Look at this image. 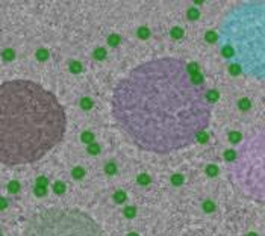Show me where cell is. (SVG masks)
<instances>
[{
	"label": "cell",
	"instance_id": "836d02e7",
	"mask_svg": "<svg viewBox=\"0 0 265 236\" xmlns=\"http://www.w3.org/2000/svg\"><path fill=\"white\" fill-rule=\"evenodd\" d=\"M127 236H138L136 233H130V235H127Z\"/></svg>",
	"mask_w": 265,
	"mask_h": 236
},
{
	"label": "cell",
	"instance_id": "2e32d148",
	"mask_svg": "<svg viewBox=\"0 0 265 236\" xmlns=\"http://www.w3.org/2000/svg\"><path fill=\"white\" fill-rule=\"evenodd\" d=\"M206 40H208L209 42L218 41V35H215V32H208V34H206Z\"/></svg>",
	"mask_w": 265,
	"mask_h": 236
},
{
	"label": "cell",
	"instance_id": "8fae6325",
	"mask_svg": "<svg viewBox=\"0 0 265 236\" xmlns=\"http://www.w3.org/2000/svg\"><path fill=\"white\" fill-rule=\"evenodd\" d=\"M148 182H150V177H148L147 174L138 176V183H140V185H148Z\"/></svg>",
	"mask_w": 265,
	"mask_h": 236
},
{
	"label": "cell",
	"instance_id": "ffe728a7",
	"mask_svg": "<svg viewBox=\"0 0 265 236\" xmlns=\"http://www.w3.org/2000/svg\"><path fill=\"white\" fill-rule=\"evenodd\" d=\"M138 36H140V38H142V40H146L147 36H148V30H147L146 27H141L140 30H138Z\"/></svg>",
	"mask_w": 265,
	"mask_h": 236
},
{
	"label": "cell",
	"instance_id": "7402d4cb",
	"mask_svg": "<svg viewBox=\"0 0 265 236\" xmlns=\"http://www.w3.org/2000/svg\"><path fill=\"white\" fill-rule=\"evenodd\" d=\"M240 139H241V135H240L238 132H232V133H230V141H232V142H238Z\"/></svg>",
	"mask_w": 265,
	"mask_h": 236
},
{
	"label": "cell",
	"instance_id": "d4e9b609",
	"mask_svg": "<svg viewBox=\"0 0 265 236\" xmlns=\"http://www.w3.org/2000/svg\"><path fill=\"white\" fill-rule=\"evenodd\" d=\"M36 185L47 188V179H46V177H38V180H36Z\"/></svg>",
	"mask_w": 265,
	"mask_h": 236
},
{
	"label": "cell",
	"instance_id": "ac0fdd59",
	"mask_svg": "<svg viewBox=\"0 0 265 236\" xmlns=\"http://www.w3.org/2000/svg\"><path fill=\"white\" fill-rule=\"evenodd\" d=\"M93 139H94V136H93V133H89V132H85L82 135V141H85V142H91Z\"/></svg>",
	"mask_w": 265,
	"mask_h": 236
},
{
	"label": "cell",
	"instance_id": "4dcf8cb0",
	"mask_svg": "<svg viewBox=\"0 0 265 236\" xmlns=\"http://www.w3.org/2000/svg\"><path fill=\"white\" fill-rule=\"evenodd\" d=\"M240 106H241L242 109H247L248 106H250V103H248V100H247V99H244V100L241 101V103H240Z\"/></svg>",
	"mask_w": 265,
	"mask_h": 236
},
{
	"label": "cell",
	"instance_id": "83f0119b",
	"mask_svg": "<svg viewBox=\"0 0 265 236\" xmlns=\"http://www.w3.org/2000/svg\"><path fill=\"white\" fill-rule=\"evenodd\" d=\"M89 153H93V154L99 153V145H97V144H89Z\"/></svg>",
	"mask_w": 265,
	"mask_h": 236
},
{
	"label": "cell",
	"instance_id": "484cf974",
	"mask_svg": "<svg viewBox=\"0 0 265 236\" xmlns=\"http://www.w3.org/2000/svg\"><path fill=\"white\" fill-rule=\"evenodd\" d=\"M217 97H218V94H217L215 91H208V99H209V101H215Z\"/></svg>",
	"mask_w": 265,
	"mask_h": 236
},
{
	"label": "cell",
	"instance_id": "e575fe53",
	"mask_svg": "<svg viewBox=\"0 0 265 236\" xmlns=\"http://www.w3.org/2000/svg\"><path fill=\"white\" fill-rule=\"evenodd\" d=\"M247 236H256V235H254V233H248Z\"/></svg>",
	"mask_w": 265,
	"mask_h": 236
},
{
	"label": "cell",
	"instance_id": "1f68e13d",
	"mask_svg": "<svg viewBox=\"0 0 265 236\" xmlns=\"http://www.w3.org/2000/svg\"><path fill=\"white\" fill-rule=\"evenodd\" d=\"M12 56H14L12 50H5V59H12Z\"/></svg>",
	"mask_w": 265,
	"mask_h": 236
},
{
	"label": "cell",
	"instance_id": "f1b7e54d",
	"mask_svg": "<svg viewBox=\"0 0 265 236\" xmlns=\"http://www.w3.org/2000/svg\"><path fill=\"white\" fill-rule=\"evenodd\" d=\"M82 106H83L85 109H89V108H91V100H89V99H83L82 100Z\"/></svg>",
	"mask_w": 265,
	"mask_h": 236
},
{
	"label": "cell",
	"instance_id": "f546056e",
	"mask_svg": "<svg viewBox=\"0 0 265 236\" xmlns=\"http://www.w3.org/2000/svg\"><path fill=\"white\" fill-rule=\"evenodd\" d=\"M71 67H73L71 70H73L74 73H79V71H81V65H79L77 62H73V64H71Z\"/></svg>",
	"mask_w": 265,
	"mask_h": 236
},
{
	"label": "cell",
	"instance_id": "cb8c5ba5",
	"mask_svg": "<svg viewBox=\"0 0 265 236\" xmlns=\"http://www.w3.org/2000/svg\"><path fill=\"white\" fill-rule=\"evenodd\" d=\"M224 158L227 160H233L235 159V152H232V150H227V152L224 153Z\"/></svg>",
	"mask_w": 265,
	"mask_h": 236
},
{
	"label": "cell",
	"instance_id": "8992f818",
	"mask_svg": "<svg viewBox=\"0 0 265 236\" xmlns=\"http://www.w3.org/2000/svg\"><path fill=\"white\" fill-rule=\"evenodd\" d=\"M85 176V170L81 168V167H76L73 170V177L74 179H82V177Z\"/></svg>",
	"mask_w": 265,
	"mask_h": 236
},
{
	"label": "cell",
	"instance_id": "e0dca14e",
	"mask_svg": "<svg viewBox=\"0 0 265 236\" xmlns=\"http://www.w3.org/2000/svg\"><path fill=\"white\" fill-rule=\"evenodd\" d=\"M118 42H120V36L118 35H111L109 36V44L112 46V47H115Z\"/></svg>",
	"mask_w": 265,
	"mask_h": 236
},
{
	"label": "cell",
	"instance_id": "5b68a950",
	"mask_svg": "<svg viewBox=\"0 0 265 236\" xmlns=\"http://www.w3.org/2000/svg\"><path fill=\"white\" fill-rule=\"evenodd\" d=\"M53 191H55L56 194H64V191H65V185H64L62 182H56V183L53 185Z\"/></svg>",
	"mask_w": 265,
	"mask_h": 236
},
{
	"label": "cell",
	"instance_id": "277c9868",
	"mask_svg": "<svg viewBox=\"0 0 265 236\" xmlns=\"http://www.w3.org/2000/svg\"><path fill=\"white\" fill-rule=\"evenodd\" d=\"M21 236H105L102 227L79 209L52 207L34 215Z\"/></svg>",
	"mask_w": 265,
	"mask_h": 236
},
{
	"label": "cell",
	"instance_id": "30bf717a",
	"mask_svg": "<svg viewBox=\"0 0 265 236\" xmlns=\"http://www.w3.org/2000/svg\"><path fill=\"white\" fill-rule=\"evenodd\" d=\"M135 213H136V209H135V207H132V206H129V207H126V209H124V215H126L127 218H134V217H135Z\"/></svg>",
	"mask_w": 265,
	"mask_h": 236
},
{
	"label": "cell",
	"instance_id": "7a4b0ae2",
	"mask_svg": "<svg viewBox=\"0 0 265 236\" xmlns=\"http://www.w3.org/2000/svg\"><path fill=\"white\" fill-rule=\"evenodd\" d=\"M64 106L32 80H9L0 88V160L15 167L40 160L62 141Z\"/></svg>",
	"mask_w": 265,
	"mask_h": 236
},
{
	"label": "cell",
	"instance_id": "4fadbf2b",
	"mask_svg": "<svg viewBox=\"0 0 265 236\" xmlns=\"http://www.w3.org/2000/svg\"><path fill=\"white\" fill-rule=\"evenodd\" d=\"M18 189H20L18 182H11V183L8 185V191L9 192H18Z\"/></svg>",
	"mask_w": 265,
	"mask_h": 236
},
{
	"label": "cell",
	"instance_id": "9c48e42d",
	"mask_svg": "<svg viewBox=\"0 0 265 236\" xmlns=\"http://www.w3.org/2000/svg\"><path fill=\"white\" fill-rule=\"evenodd\" d=\"M34 192H35V195L42 197V195H46V194H47V188H44V186H38V185H36Z\"/></svg>",
	"mask_w": 265,
	"mask_h": 236
},
{
	"label": "cell",
	"instance_id": "6da1fadb",
	"mask_svg": "<svg viewBox=\"0 0 265 236\" xmlns=\"http://www.w3.org/2000/svg\"><path fill=\"white\" fill-rule=\"evenodd\" d=\"M112 114L140 150L167 154L197 141L211 120L205 85L188 64L156 58L132 68L112 93Z\"/></svg>",
	"mask_w": 265,
	"mask_h": 236
},
{
	"label": "cell",
	"instance_id": "ba28073f",
	"mask_svg": "<svg viewBox=\"0 0 265 236\" xmlns=\"http://www.w3.org/2000/svg\"><path fill=\"white\" fill-rule=\"evenodd\" d=\"M105 171H106L108 174H115V173H117V167H115V164H114V162L106 164V165H105Z\"/></svg>",
	"mask_w": 265,
	"mask_h": 236
},
{
	"label": "cell",
	"instance_id": "52a82bcc",
	"mask_svg": "<svg viewBox=\"0 0 265 236\" xmlns=\"http://www.w3.org/2000/svg\"><path fill=\"white\" fill-rule=\"evenodd\" d=\"M114 200H115L117 203H123V201L126 200V192H123V191L115 192V194H114Z\"/></svg>",
	"mask_w": 265,
	"mask_h": 236
},
{
	"label": "cell",
	"instance_id": "7c38bea8",
	"mask_svg": "<svg viewBox=\"0 0 265 236\" xmlns=\"http://www.w3.org/2000/svg\"><path fill=\"white\" fill-rule=\"evenodd\" d=\"M182 35H183V30L180 29V27H173V30H171V36H173V38L179 40Z\"/></svg>",
	"mask_w": 265,
	"mask_h": 236
},
{
	"label": "cell",
	"instance_id": "d6986e66",
	"mask_svg": "<svg viewBox=\"0 0 265 236\" xmlns=\"http://www.w3.org/2000/svg\"><path fill=\"white\" fill-rule=\"evenodd\" d=\"M94 56L97 58V59H103V58L106 56V52H105L103 49H97V50L94 52Z\"/></svg>",
	"mask_w": 265,
	"mask_h": 236
},
{
	"label": "cell",
	"instance_id": "5bb4252c",
	"mask_svg": "<svg viewBox=\"0 0 265 236\" xmlns=\"http://www.w3.org/2000/svg\"><path fill=\"white\" fill-rule=\"evenodd\" d=\"M182 182H183V177L179 176V174H174V176L171 177V183L176 185V186H179L180 183H182Z\"/></svg>",
	"mask_w": 265,
	"mask_h": 236
},
{
	"label": "cell",
	"instance_id": "d6a6232c",
	"mask_svg": "<svg viewBox=\"0 0 265 236\" xmlns=\"http://www.w3.org/2000/svg\"><path fill=\"white\" fill-rule=\"evenodd\" d=\"M5 207H6V201L2 200V209H5Z\"/></svg>",
	"mask_w": 265,
	"mask_h": 236
},
{
	"label": "cell",
	"instance_id": "9a60e30c",
	"mask_svg": "<svg viewBox=\"0 0 265 236\" xmlns=\"http://www.w3.org/2000/svg\"><path fill=\"white\" fill-rule=\"evenodd\" d=\"M203 209H205V212H212L215 209V204L212 201H205L203 203Z\"/></svg>",
	"mask_w": 265,
	"mask_h": 236
},
{
	"label": "cell",
	"instance_id": "3957f363",
	"mask_svg": "<svg viewBox=\"0 0 265 236\" xmlns=\"http://www.w3.org/2000/svg\"><path fill=\"white\" fill-rule=\"evenodd\" d=\"M218 46L229 65L248 77L265 79V2L230 8L218 27Z\"/></svg>",
	"mask_w": 265,
	"mask_h": 236
},
{
	"label": "cell",
	"instance_id": "4316f807",
	"mask_svg": "<svg viewBox=\"0 0 265 236\" xmlns=\"http://www.w3.org/2000/svg\"><path fill=\"white\" fill-rule=\"evenodd\" d=\"M188 17L193 18V20H195V18L199 17V12H197L195 9H189V11H188Z\"/></svg>",
	"mask_w": 265,
	"mask_h": 236
},
{
	"label": "cell",
	"instance_id": "603a6c76",
	"mask_svg": "<svg viewBox=\"0 0 265 236\" xmlns=\"http://www.w3.org/2000/svg\"><path fill=\"white\" fill-rule=\"evenodd\" d=\"M47 56H49L47 50H38V59H40V61H44V59H47Z\"/></svg>",
	"mask_w": 265,
	"mask_h": 236
},
{
	"label": "cell",
	"instance_id": "44dd1931",
	"mask_svg": "<svg viewBox=\"0 0 265 236\" xmlns=\"http://www.w3.org/2000/svg\"><path fill=\"white\" fill-rule=\"evenodd\" d=\"M206 173H208L209 176H217V173H218V168L214 167V165H209L208 170H206Z\"/></svg>",
	"mask_w": 265,
	"mask_h": 236
}]
</instances>
